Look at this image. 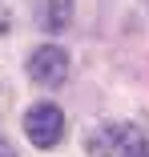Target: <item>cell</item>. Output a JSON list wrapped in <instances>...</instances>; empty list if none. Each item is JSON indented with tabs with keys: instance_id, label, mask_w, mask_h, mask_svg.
<instances>
[{
	"instance_id": "6",
	"label": "cell",
	"mask_w": 149,
	"mask_h": 157,
	"mask_svg": "<svg viewBox=\"0 0 149 157\" xmlns=\"http://www.w3.org/2000/svg\"><path fill=\"white\" fill-rule=\"evenodd\" d=\"M0 157H16V153H12V145H8V141H0Z\"/></svg>"
},
{
	"instance_id": "5",
	"label": "cell",
	"mask_w": 149,
	"mask_h": 157,
	"mask_svg": "<svg viewBox=\"0 0 149 157\" xmlns=\"http://www.w3.org/2000/svg\"><path fill=\"white\" fill-rule=\"evenodd\" d=\"M8 28H12V12L0 4V36H8Z\"/></svg>"
},
{
	"instance_id": "2",
	"label": "cell",
	"mask_w": 149,
	"mask_h": 157,
	"mask_svg": "<svg viewBox=\"0 0 149 157\" xmlns=\"http://www.w3.org/2000/svg\"><path fill=\"white\" fill-rule=\"evenodd\" d=\"M24 69H28V81H36V85H44V89H61V85L69 81L73 60H69V52H65L61 44H40V48L28 52Z\"/></svg>"
},
{
	"instance_id": "3",
	"label": "cell",
	"mask_w": 149,
	"mask_h": 157,
	"mask_svg": "<svg viewBox=\"0 0 149 157\" xmlns=\"http://www.w3.org/2000/svg\"><path fill=\"white\" fill-rule=\"evenodd\" d=\"M24 137L32 141L36 149H56L65 141V113L56 109L52 101H40L24 113Z\"/></svg>"
},
{
	"instance_id": "7",
	"label": "cell",
	"mask_w": 149,
	"mask_h": 157,
	"mask_svg": "<svg viewBox=\"0 0 149 157\" xmlns=\"http://www.w3.org/2000/svg\"><path fill=\"white\" fill-rule=\"evenodd\" d=\"M145 8H149V0H145Z\"/></svg>"
},
{
	"instance_id": "1",
	"label": "cell",
	"mask_w": 149,
	"mask_h": 157,
	"mask_svg": "<svg viewBox=\"0 0 149 157\" xmlns=\"http://www.w3.org/2000/svg\"><path fill=\"white\" fill-rule=\"evenodd\" d=\"M97 157H149V141L137 125H105L89 141Z\"/></svg>"
},
{
	"instance_id": "4",
	"label": "cell",
	"mask_w": 149,
	"mask_h": 157,
	"mask_svg": "<svg viewBox=\"0 0 149 157\" xmlns=\"http://www.w3.org/2000/svg\"><path fill=\"white\" fill-rule=\"evenodd\" d=\"M73 24V0H40V28L44 33H65Z\"/></svg>"
}]
</instances>
